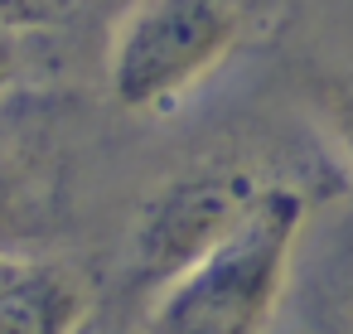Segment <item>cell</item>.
Here are the masks:
<instances>
[{
    "label": "cell",
    "mask_w": 353,
    "mask_h": 334,
    "mask_svg": "<svg viewBox=\"0 0 353 334\" xmlns=\"http://www.w3.org/2000/svg\"><path fill=\"white\" fill-rule=\"evenodd\" d=\"M305 218V194L295 184H271L232 237L155 291L145 334H266L285 295Z\"/></svg>",
    "instance_id": "obj_1"
},
{
    "label": "cell",
    "mask_w": 353,
    "mask_h": 334,
    "mask_svg": "<svg viewBox=\"0 0 353 334\" xmlns=\"http://www.w3.org/2000/svg\"><path fill=\"white\" fill-rule=\"evenodd\" d=\"M242 35V0H136L107 44V92L136 117L170 112L237 54Z\"/></svg>",
    "instance_id": "obj_2"
},
{
    "label": "cell",
    "mask_w": 353,
    "mask_h": 334,
    "mask_svg": "<svg viewBox=\"0 0 353 334\" xmlns=\"http://www.w3.org/2000/svg\"><path fill=\"white\" fill-rule=\"evenodd\" d=\"M266 189L271 179H261L252 165H228V160H208L155 184L136 208L126 237L131 286H150V291L170 286L179 271L203 262L223 237H232Z\"/></svg>",
    "instance_id": "obj_3"
},
{
    "label": "cell",
    "mask_w": 353,
    "mask_h": 334,
    "mask_svg": "<svg viewBox=\"0 0 353 334\" xmlns=\"http://www.w3.org/2000/svg\"><path fill=\"white\" fill-rule=\"evenodd\" d=\"M39 112L0 92V252H15L20 237H34L54 204L49 131Z\"/></svg>",
    "instance_id": "obj_4"
},
{
    "label": "cell",
    "mask_w": 353,
    "mask_h": 334,
    "mask_svg": "<svg viewBox=\"0 0 353 334\" xmlns=\"http://www.w3.org/2000/svg\"><path fill=\"white\" fill-rule=\"evenodd\" d=\"M92 286L68 262L20 257L0 286V334H73L92 310Z\"/></svg>",
    "instance_id": "obj_5"
},
{
    "label": "cell",
    "mask_w": 353,
    "mask_h": 334,
    "mask_svg": "<svg viewBox=\"0 0 353 334\" xmlns=\"http://www.w3.org/2000/svg\"><path fill=\"white\" fill-rule=\"evenodd\" d=\"M319 121L329 131V141L339 146V155L353 165V73L334 78L319 97Z\"/></svg>",
    "instance_id": "obj_6"
},
{
    "label": "cell",
    "mask_w": 353,
    "mask_h": 334,
    "mask_svg": "<svg viewBox=\"0 0 353 334\" xmlns=\"http://www.w3.org/2000/svg\"><path fill=\"white\" fill-rule=\"evenodd\" d=\"M73 334H145V320L136 324V320H126L121 310H102V305H92L88 320H83Z\"/></svg>",
    "instance_id": "obj_7"
},
{
    "label": "cell",
    "mask_w": 353,
    "mask_h": 334,
    "mask_svg": "<svg viewBox=\"0 0 353 334\" xmlns=\"http://www.w3.org/2000/svg\"><path fill=\"white\" fill-rule=\"evenodd\" d=\"M15 63H20V44H15V30L0 25V92H6V83L15 78Z\"/></svg>",
    "instance_id": "obj_8"
},
{
    "label": "cell",
    "mask_w": 353,
    "mask_h": 334,
    "mask_svg": "<svg viewBox=\"0 0 353 334\" xmlns=\"http://www.w3.org/2000/svg\"><path fill=\"white\" fill-rule=\"evenodd\" d=\"M329 334H353V300H348V305H343V315L329 324Z\"/></svg>",
    "instance_id": "obj_9"
},
{
    "label": "cell",
    "mask_w": 353,
    "mask_h": 334,
    "mask_svg": "<svg viewBox=\"0 0 353 334\" xmlns=\"http://www.w3.org/2000/svg\"><path fill=\"white\" fill-rule=\"evenodd\" d=\"M20 266V252H0V286H6V276Z\"/></svg>",
    "instance_id": "obj_10"
}]
</instances>
